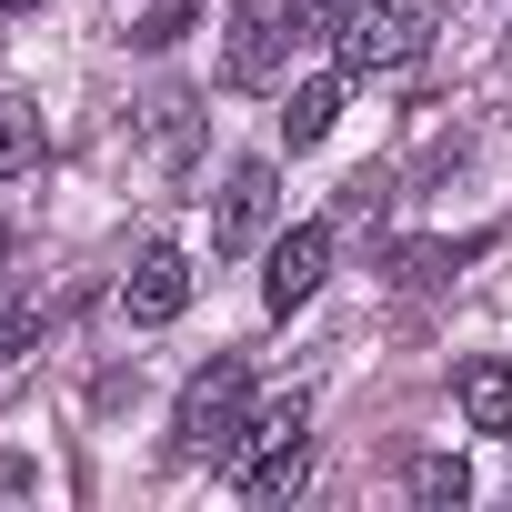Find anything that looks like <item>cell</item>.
<instances>
[{
  "label": "cell",
  "instance_id": "cell-1",
  "mask_svg": "<svg viewBox=\"0 0 512 512\" xmlns=\"http://www.w3.org/2000/svg\"><path fill=\"white\" fill-rule=\"evenodd\" d=\"M241 442H251V362L241 352H211L181 402H171V452L181 462H211V472H241Z\"/></svg>",
  "mask_w": 512,
  "mask_h": 512
},
{
  "label": "cell",
  "instance_id": "cell-2",
  "mask_svg": "<svg viewBox=\"0 0 512 512\" xmlns=\"http://www.w3.org/2000/svg\"><path fill=\"white\" fill-rule=\"evenodd\" d=\"M432 31H442L432 0H342V11H332V61H342L352 81L412 71V61L432 51Z\"/></svg>",
  "mask_w": 512,
  "mask_h": 512
},
{
  "label": "cell",
  "instance_id": "cell-3",
  "mask_svg": "<svg viewBox=\"0 0 512 512\" xmlns=\"http://www.w3.org/2000/svg\"><path fill=\"white\" fill-rule=\"evenodd\" d=\"M272 211H282V171H272V161H231L221 191H211V251L241 262V251L272 231Z\"/></svg>",
  "mask_w": 512,
  "mask_h": 512
},
{
  "label": "cell",
  "instance_id": "cell-4",
  "mask_svg": "<svg viewBox=\"0 0 512 512\" xmlns=\"http://www.w3.org/2000/svg\"><path fill=\"white\" fill-rule=\"evenodd\" d=\"M322 272H332V221H292L282 241H272V272H262V312H302L312 292H322Z\"/></svg>",
  "mask_w": 512,
  "mask_h": 512
},
{
  "label": "cell",
  "instance_id": "cell-5",
  "mask_svg": "<svg viewBox=\"0 0 512 512\" xmlns=\"http://www.w3.org/2000/svg\"><path fill=\"white\" fill-rule=\"evenodd\" d=\"M282 11H272V0H231V41H221V81L231 91H262L272 71H282Z\"/></svg>",
  "mask_w": 512,
  "mask_h": 512
},
{
  "label": "cell",
  "instance_id": "cell-6",
  "mask_svg": "<svg viewBox=\"0 0 512 512\" xmlns=\"http://www.w3.org/2000/svg\"><path fill=\"white\" fill-rule=\"evenodd\" d=\"M121 312L141 322V332H161V322H181L191 312V251H141V262H131V282H121Z\"/></svg>",
  "mask_w": 512,
  "mask_h": 512
},
{
  "label": "cell",
  "instance_id": "cell-7",
  "mask_svg": "<svg viewBox=\"0 0 512 512\" xmlns=\"http://www.w3.org/2000/svg\"><path fill=\"white\" fill-rule=\"evenodd\" d=\"M302 482H312V442H302V432L251 442V452H241V502H262V512H272V502H292Z\"/></svg>",
  "mask_w": 512,
  "mask_h": 512
},
{
  "label": "cell",
  "instance_id": "cell-8",
  "mask_svg": "<svg viewBox=\"0 0 512 512\" xmlns=\"http://www.w3.org/2000/svg\"><path fill=\"white\" fill-rule=\"evenodd\" d=\"M342 81H352V71H312V81H292V101H282V141H292V151L332 141V121H342Z\"/></svg>",
  "mask_w": 512,
  "mask_h": 512
},
{
  "label": "cell",
  "instance_id": "cell-9",
  "mask_svg": "<svg viewBox=\"0 0 512 512\" xmlns=\"http://www.w3.org/2000/svg\"><path fill=\"white\" fill-rule=\"evenodd\" d=\"M452 402H462L472 432H512V362H492V352L462 362V372H452Z\"/></svg>",
  "mask_w": 512,
  "mask_h": 512
},
{
  "label": "cell",
  "instance_id": "cell-10",
  "mask_svg": "<svg viewBox=\"0 0 512 512\" xmlns=\"http://www.w3.org/2000/svg\"><path fill=\"white\" fill-rule=\"evenodd\" d=\"M482 251H492V231H462V241H402V251H392V282H402V292H432V282H452L462 262H482Z\"/></svg>",
  "mask_w": 512,
  "mask_h": 512
},
{
  "label": "cell",
  "instance_id": "cell-11",
  "mask_svg": "<svg viewBox=\"0 0 512 512\" xmlns=\"http://www.w3.org/2000/svg\"><path fill=\"white\" fill-rule=\"evenodd\" d=\"M41 151H51V121H41L21 91H0V181H21Z\"/></svg>",
  "mask_w": 512,
  "mask_h": 512
},
{
  "label": "cell",
  "instance_id": "cell-12",
  "mask_svg": "<svg viewBox=\"0 0 512 512\" xmlns=\"http://www.w3.org/2000/svg\"><path fill=\"white\" fill-rule=\"evenodd\" d=\"M462 492H472V472H462L452 452H422V462H412V502H432V512H452Z\"/></svg>",
  "mask_w": 512,
  "mask_h": 512
},
{
  "label": "cell",
  "instance_id": "cell-13",
  "mask_svg": "<svg viewBox=\"0 0 512 512\" xmlns=\"http://www.w3.org/2000/svg\"><path fill=\"white\" fill-rule=\"evenodd\" d=\"M31 342H41V302L31 292H0V372L31 362Z\"/></svg>",
  "mask_w": 512,
  "mask_h": 512
},
{
  "label": "cell",
  "instance_id": "cell-14",
  "mask_svg": "<svg viewBox=\"0 0 512 512\" xmlns=\"http://www.w3.org/2000/svg\"><path fill=\"white\" fill-rule=\"evenodd\" d=\"M201 11H211V0H151V11H141V31H131V41H141V51H171V41H181V31H191Z\"/></svg>",
  "mask_w": 512,
  "mask_h": 512
},
{
  "label": "cell",
  "instance_id": "cell-15",
  "mask_svg": "<svg viewBox=\"0 0 512 512\" xmlns=\"http://www.w3.org/2000/svg\"><path fill=\"white\" fill-rule=\"evenodd\" d=\"M292 11H312V21H332V11H342V0H292Z\"/></svg>",
  "mask_w": 512,
  "mask_h": 512
},
{
  "label": "cell",
  "instance_id": "cell-16",
  "mask_svg": "<svg viewBox=\"0 0 512 512\" xmlns=\"http://www.w3.org/2000/svg\"><path fill=\"white\" fill-rule=\"evenodd\" d=\"M21 11H41V0H0V21H21Z\"/></svg>",
  "mask_w": 512,
  "mask_h": 512
}]
</instances>
